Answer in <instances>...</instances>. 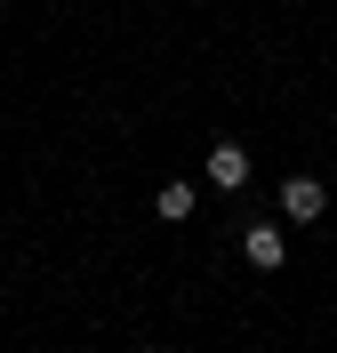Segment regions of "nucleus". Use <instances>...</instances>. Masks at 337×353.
<instances>
[{"label":"nucleus","instance_id":"nucleus-5","mask_svg":"<svg viewBox=\"0 0 337 353\" xmlns=\"http://www.w3.org/2000/svg\"><path fill=\"white\" fill-rule=\"evenodd\" d=\"M145 353H161V345H145Z\"/></svg>","mask_w":337,"mask_h":353},{"label":"nucleus","instance_id":"nucleus-2","mask_svg":"<svg viewBox=\"0 0 337 353\" xmlns=\"http://www.w3.org/2000/svg\"><path fill=\"white\" fill-rule=\"evenodd\" d=\"M209 185H225V193L249 185V153H241V145H209Z\"/></svg>","mask_w":337,"mask_h":353},{"label":"nucleus","instance_id":"nucleus-1","mask_svg":"<svg viewBox=\"0 0 337 353\" xmlns=\"http://www.w3.org/2000/svg\"><path fill=\"white\" fill-rule=\"evenodd\" d=\"M321 209H329V185L321 176H281V217L289 225H314Z\"/></svg>","mask_w":337,"mask_h":353},{"label":"nucleus","instance_id":"nucleus-4","mask_svg":"<svg viewBox=\"0 0 337 353\" xmlns=\"http://www.w3.org/2000/svg\"><path fill=\"white\" fill-rule=\"evenodd\" d=\"M193 201H201V193H193L185 176H169V185H161V201H153V209H161V217H169V225H185V217H193Z\"/></svg>","mask_w":337,"mask_h":353},{"label":"nucleus","instance_id":"nucleus-3","mask_svg":"<svg viewBox=\"0 0 337 353\" xmlns=\"http://www.w3.org/2000/svg\"><path fill=\"white\" fill-rule=\"evenodd\" d=\"M241 257L257 265V273H281V257H289V249H281V225H257V233L241 241Z\"/></svg>","mask_w":337,"mask_h":353}]
</instances>
